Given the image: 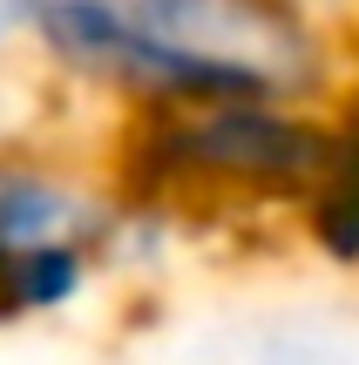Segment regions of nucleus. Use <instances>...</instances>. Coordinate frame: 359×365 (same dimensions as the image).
<instances>
[{
    "mask_svg": "<svg viewBox=\"0 0 359 365\" xmlns=\"http://www.w3.org/2000/svg\"><path fill=\"white\" fill-rule=\"evenodd\" d=\"M34 54L129 108L312 102L325 81V34L305 0H48Z\"/></svg>",
    "mask_w": 359,
    "mask_h": 365,
    "instance_id": "f257e3e1",
    "label": "nucleus"
},
{
    "mask_svg": "<svg viewBox=\"0 0 359 365\" xmlns=\"http://www.w3.org/2000/svg\"><path fill=\"white\" fill-rule=\"evenodd\" d=\"M333 122L292 95H231V102L136 108L116 143L122 196L163 210L197 203H292L319 176Z\"/></svg>",
    "mask_w": 359,
    "mask_h": 365,
    "instance_id": "f03ea898",
    "label": "nucleus"
},
{
    "mask_svg": "<svg viewBox=\"0 0 359 365\" xmlns=\"http://www.w3.org/2000/svg\"><path fill=\"white\" fill-rule=\"evenodd\" d=\"M54 237H108L116 257V196L89 190L75 170L0 143V264Z\"/></svg>",
    "mask_w": 359,
    "mask_h": 365,
    "instance_id": "7ed1b4c3",
    "label": "nucleus"
},
{
    "mask_svg": "<svg viewBox=\"0 0 359 365\" xmlns=\"http://www.w3.org/2000/svg\"><path fill=\"white\" fill-rule=\"evenodd\" d=\"M298 230L333 271L359 277V95L333 115V149L298 196Z\"/></svg>",
    "mask_w": 359,
    "mask_h": 365,
    "instance_id": "20e7f679",
    "label": "nucleus"
},
{
    "mask_svg": "<svg viewBox=\"0 0 359 365\" xmlns=\"http://www.w3.org/2000/svg\"><path fill=\"white\" fill-rule=\"evenodd\" d=\"M41 7H48V0H0V75H7V61H14L21 48H34Z\"/></svg>",
    "mask_w": 359,
    "mask_h": 365,
    "instance_id": "39448f33",
    "label": "nucleus"
}]
</instances>
